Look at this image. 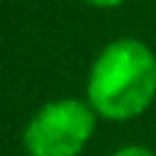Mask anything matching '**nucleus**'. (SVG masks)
Listing matches in <instances>:
<instances>
[{"instance_id":"3","label":"nucleus","mask_w":156,"mask_h":156,"mask_svg":"<svg viewBox=\"0 0 156 156\" xmlns=\"http://www.w3.org/2000/svg\"><path fill=\"white\" fill-rule=\"evenodd\" d=\"M110 156H156V151L144 144H124V146L115 149Z\"/></svg>"},{"instance_id":"2","label":"nucleus","mask_w":156,"mask_h":156,"mask_svg":"<svg viewBox=\"0 0 156 156\" xmlns=\"http://www.w3.org/2000/svg\"><path fill=\"white\" fill-rule=\"evenodd\" d=\"M98 112L85 98L46 100L22 127L27 156H80L98 129Z\"/></svg>"},{"instance_id":"1","label":"nucleus","mask_w":156,"mask_h":156,"mask_svg":"<svg viewBox=\"0 0 156 156\" xmlns=\"http://www.w3.org/2000/svg\"><path fill=\"white\" fill-rule=\"evenodd\" d=\"M85 100L105 122H132L156 100V51L136 37L107 41L85 78Z\"/></svg>"},{"instance_id":"4","label":"nucleus","mask_w":156,"mask_h":156,"mask_svg":"<svg viewBox=\"0 0 156 156\" xmlns=\"http://www.w3.org/2000/svg\"><path fill=\"white\" fill-rule=\"evenodd\" d=\"M83 2L90 5V7H95V10H115V7L124 5L127 0H83Z\"/></svg>"}]
</instances>
